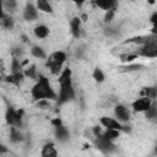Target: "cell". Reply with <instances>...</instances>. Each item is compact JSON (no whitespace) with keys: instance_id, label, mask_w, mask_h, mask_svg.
I'll return each instance as SVG.
<instances>
[{"instance_id":"obj_1","label":"cell","mask_w":157,"mask_h":157,"mask_svg":"<svg viewBox=\"0 0 157 157\" xmlns=\"http://www.w3.org/2000/svg\"><path fill=\"white\" fill-rule=\"evenodd\" d=\"M31 96L34 101H56L58 93L50 85V81L43 74H39L38 80L31 88Z\"/></svg>"},{"instance_id":"obj_2","label":"cell","mask_w":157,"mask_h":157,"mask_svg":"<svg viewBox=\"0 0 157 157\" xmlns=\"http://www.w3.org/2000/svg\"><path fill=\"white\" fill-rule=\"evenodd\" d=\"M66 61V53L63 50L53 52L48 55L45 59V67L53 74V75H60L64 70V64Z\"/></svg>"},{"instance_id":"obj_3","label":"cell","mask_w":157,"mask_h":157,"mask_svg":"<svg viewBox=\"0 0 157 157\" xmlns=\"http://www.w3.org/2000/svg\"><path fill=\"white\" fill-rule=\"evenodd\" d=\"M139 56H144L147 59L157 58V36L153 34V37L144 45L140 47L139 52H136Z\"/></svg>"},{"instance_id":"obj_4","label":"cell","mask_w":157,"mask_h":157,"mask_svg":"<svg viewBox=\"0 0 157 157\" xmlns=\"http://www.w3.org/2000/svg\"><path fill=\"white\" fill-rule=\"evenodd\" d=\"M75 97H76V92H75L74 85L59 86V93H58V99H56L58 105H63L67 102H71L75 99Z\"/></svg>"},{"instance_id":"obj_5","label":"cell","mask_w":157,"mask_h":157,"mask_svg":"<svg viewBox=\"0 0 157 157\" xmlns=\"http://www.w3.org/2000/svg\"><path fill=\"white\" fill-rule=\"evenodd\" d=\"M93 145H94V147L98 150V151H101V152H103V153H113L115 150H117V146H115V144L114 142H112V141H109V140H107V139H104L102 135L101 136H94V139H93Z\"/></svg>"},{"instance_id":"obj_6","label":"cell","mask_w":157,"mask_h":157,"mask_svg":"<svg viewBox=\"0 0 157 157\" xmlns=\"http://www.w3.org/2000/svg\"><path fill=\"white\" fill-rule=\"evenodd\" d=\"M5 118H6V121L10 126H15V128H21L22 126V115H21V112L13 109L12 107H9L6 109V113H5Z\"/></svg>"},{"instance_id":"obj_7","label":"cell","mask_w":157,"mask_h":157,"mask_svg":"<svg viewBox=\"0 0 157 157\" xmlns=\"http://www.w3.org/2000/svg\"><path fill=\"white\" fill-rule=\"evenodd\" d=\"M99 124L105 129H114V130H119V131H129V129H126V126H124L120 121H118L115 118H112V117H107V115L101 117L99 118Z\"/></svg>"},{"instance_id":"obj_8","label":"cell","mask_w":157,"mask_h":157,"mask_svg":"<svg viewBox=\"0 0 157 157\" xmlns=\"http://www.w3.org/2000/svg\"><path fill=\"white\" fill-rule=\"evenodd\" d=\"M153 101H151L150 98H146V97H139L136 98L132 103H131V108L134 112L136 113H145L152 104Z\"/></svg>"},{"instance_id":"obj_9","label":"cell","mask_w":157,"mask_h":157,"mask_svg":"<svg viewBox=\"0 0 157 157\" xmlns=\"http://www.w3.org/2000/svg\"><path fill=\"white\" fill-rule=\"evenodd\" d=\"M114 118L120 121L121 124L124 123H128L129 119H130V110L126 105L124 104H117L114 107Z\"/></svg>"},{"instance_id":"obj_10","label":"cell","mask_w":157,"mask_h":157,"mask_svg":"<svg viewBox=\"0 0 157 157\" xmlns=\"http://www.w3.org/2000/svg\"><path fill=\"white\" fill-rule=\"evenodd\" d=\"M23 18L28 22L34 21L38 18V9L33 2H27L25 9H23V13H22Z\"/></svg>"},{"instance_id":"obj_11","label":"cell","mask_w":157,"mask_h":157,"mask_svg":"<svg viewBox=\"0 0 157 157\" xmlns=\"http://www.w3.org/2000/svg\"><path fill=\"white\" fill-rule=\"evenodd\" d=\"M58 83H59V86H69V85H72V72H71V69L70 67H64V70L59 75Z\"/></svg>"},{"instance_id":"obj_12","label":"cell","mask_w":157,"mask_h":157,"mask_svg":"<svg viewBox=\"0 0 157 157\" xmlns=\"http://www.w3.org/2000/svg\"><path fill=\"white\" fill-rule=\"evenodd\" d=\"M54 135H55L56 140H59L60 142H65L70 139V131L64 124L60 125V126L54 128Z\"/></svg>"},{"instance_id":"obj_13","label":"cell","mask_w":157,"mask_h":157,"mask_svg":"<svg viewBox=\"0 0 157 157\" xmlns=\"http://www.w3.org/2000/svg\"><path fill=\"white\" fill-rule=\"evenodd\" d=\"M70 29L74 38L81 37V17L80 16H75L70 20Z\"/></svg>"},{"instance_id":"obj_14","label":"cell","mask_w":157,"mask_h":157,"mask_svg":"<svg viewBox=\"0 0 157 157\" xmlns=\"http://www.w3.org/2000/svg\"><path fill=\"white\" fill-rule=\"evenodd\" d=\"M139 94H140V97H146V98H150L151 101H156L157 99V85L142 87L140 90Z\"/></svg>"},{"instance_id":"obj_15","label":"cell","mask_w":157,"mask_h":157,"mask_svg":"<svg viewBox=\"0 0 157 157\" xmlns=\"http://www.w3.org/2000/svg\"><path fill=\"white\" fill-rule=\"evenodd\" d=\"M40 157H58V150L53 142H47L40 150Z\"/></svg>"},{"instance_id":"obj_16","label":"cell","mask_w":157,"mask_h":157,"mask_svg":"<svg viewBox=\"0 0 157 157\" xmlns=\"http://www.w3.org/2000/svg\"><path fill=\"white\" fill-rule=\"evenodd\" d=\"M94 5L107 12V11H110V10H115L118 2L114 1V0H97V1H94Z\"/></svg>"},{"instance_id":"obj_17","label":"cell","mask_w":157,"mask_h":157,"mask_svg":"<svg viewBox=\"0 0 157 157\" xmlns=\"http://www.w3.org/2000/svg\"><path fill=\"white\" fill-rule=\"evenodd\" d=\"M33 33L38 39H45L49 36L50 29H49V27L47 25H38V26H36L33 28Z\"/></svg>"},{"instance_id":"obj_18","label":"cell","mask_w":157,"mask_h":157,"mask_svg":"<svg viewBox=\"0 0 157 157\" xmlns=\"http://www.w3.org/2000/svg\"><path fill=\"white\" fill-rule=\"evenodd\" d=\"M25 74H23V71L22 72H18V74H10V75H7L6 76V78H5V81L6 82H9V83H12V85H21L22 82H23V80H25Z\"/></svg>"},{"instance_id":"obj_19","label":"cell","mask_w":157,"mask_h":157,"mask_svg":"<svg viewBox=\"0 0 157 157\" xmlns=\"http://www.w3.org/2000/svg\"><path fill=\"white\" fill-rule=\"evenodd\" d=\"M0 23H1V27L5 28V29H11L13 27V20H12V17L10 15H7L5 11H1Z\"/></svg>"},{"instance_id":"obj_20","label":"cell","mask_w":157,"mask_h":157,"mask_svg":"<svg viewBox=\"0 0 157 157\" xmlns=\"http://www.w3.org/2000/svg\"><path fill=\"white\" fill-rule=\"evenodd\" d=\"M152 37H153V34H150V36H137V37H132V38L126 39L124 43H126V44L128 43H134V44H139L141 47V45L146 44Z\"/></svg>"},{"instance_id":"obj_21","label":"cell","mask_w":157,"mask_h":157,"mask_svg":"<svg viewBox=\"0 0 157 157\" xmlns=\"http://www.w3.org/2000/svg\"><path fill=\"white\" fill-rule=\"evenodd\" d=\"M10 141L12 144H17V142H21L23 141V135L22 132L20 131L18 128H15V126H11L10 128Z\"/></svg>"},{"instance_id":"obj_22","label":"cell","mask_w":157,"mask_h":157,"mask_svg":"<svg viewBox=\"0 0 157 157\" xmlns=\"http://www.w3.org/2000/svg\"><path fill=\"white\" fill-rule=\"evenodd\" d=\"M36 6L38 9V11H42V12H45V13H53V6L49 1L47 0H38L36 2Z\"/></svg>"},{"instance_id":"obj_23","label":"cell","mask_w":157,"mask_h":157,"mask_svg":"<svg viewBox=\"0 0 157 157\" xmlns=\"http://www.w3.org/2000/svg\"><path fill=\"white\" fill-rule=\"evenodd\" d=\"M145 118L147 120H151V121L157 120V102L156 101H153L151 107L145 112Z\"/></svg>"},{"instance_id":"obj_24","label":"cell","mask_w":157,"mask_h":157,"mask_svg":"<svg viewBox=\"0 0 157 157\" xmlns=\"http://www.w3.org/2000/svg\"><path fill=\"white\" fill-rule=\"evenodd\" d=\"M102 136L112 142H114L119 136H120V131L119 130H114V129H105L102 134Z\"/></svg>"},{"instance_id":"obj_25","label":"cell","mask_w":157,"mask_h":157,"mask_svg":"<svg viewBox=\"0 0 157 157\" xmlns=\"http://www.w3.org/2000/svg\"><path fill=\"white\" fill-rule=\"evenodd\" d=\"M31 54H32V56H34L37 59H47L48 58V55L44 52V49L42 47H39V45H33L32 49H31Z\"/></svg>"},{"instance_id":"obj_26","label":"cell","mask_w":157,"mask_h":157,"mask_svg":"<svg viewBox=\"0 0 157 157\" xmlns=\"http://www.w3.org/2000/svg\"><path fill=\"white\" fill-rule=\"evenodd\" d=\"M139 58V55H137V53L136 52H129V53H123V54H120L119 55V59H120V61L121 63H132L135 59H137Z\"/></svg>"},{"instance_id":"obj_27","label":"cell","mask_w":157,"mask_h":157,"mask_svg":"<svg viewBox=\"0 0 157 157\" xmlns=\"http://www.w3.org/2000/svg\"><path fill=\"white\" fill-rule=\"evenodd\" d=\"M23 74H25L26 77L32 78V80H34V81H37V80H38V76H39V74H38V71H37V69H36L34 65H31V66L26 67V69L23 70Z\"/></svg>"},{"instance_id":"obj_28","label":"cell","mask_w":157,"mask_h":157,"mask_svg":"<svg viewBox=\"0 0 157 157\" xmlns=\"http://www.w3.org/2000/svg\"><path fill=\"white\" fill-rule=\"evenodd\" d=\"M10 71H11V74H18V72H22V64L20 63V60H18L16 56H12V59H11Z\"/></svg>"},{"instance_id":"obj_29","label":"cell","mask_w":157,"mask_h":157,"mask_svg":"<svg viewBox=\"0 0 157 157\" xmlns=\"http://www.w3.org/2000/svg\"><path fill=\"white\" fill-rule=\"evenodd\" d=\"M92 78H93L96 82L102 83V82L105 80V75H104V72L102 71V69H99V67H94L93 71H92Z\"/></svg>"},{"instance_id":"obj_30","label":"cell","mask_w":157,"mask_h":157,"mask_svg":"<svg viewBox=\"0 0 157 157\" xmlns=\"http://www.w3.org/2000/svg\"><path fill=\"white\" fill-rule=\"evenodd\" d=\"M142 67H144V65H140V64H131V65H126V66H120V67H119V71H120V72H131V71L141 70Z\"/></svg>"},{"instance_id":"obj_31","label":"cell","mask_w":157,"mask_h":157,"mask_svg":"<svg viewBox=\"0 0 157 157\" xmlns=\"http://www.w3.org/2000/svg\"><path fill=\"white\" fill-rule=\"evenodd\" d=\"M2 6H4V10L15 11L17 7V2L15 0H5V1H2Z\"/></svg>"},{"instance_id":"obj_32","label":"cell","mask_w":157,"mask_h":157,"mask_svg":"<svg viewBox=\"0 0 157 157\" xmlns=\"http://www.w3.org/2000/svg\"><path fill=\"white\" fill-rule=\"evenodd\" d=\"M114 16H115V10H110V11H107L105 12V15H104V23H110L112 22V20L114 18Z\"/></svg>"},{"instance_id":"obj_33","label":"cell","mask_w":157,"mask_h":157,"mask_svg":"<svg viewBox=\"0 0 157 157\" xmlns=\"http://www.w3.org/2000/svg\"><path fill=\"white\" fill-rule=\"evenodd\" d=\"M118 33H119V31L117 28H114V27H107L104 29V34L108 36V37H115Z\"/></svg>"},{"instance_id":"obj_34","label":"cell","mask_w":157,"mask_h":157,"mask_svg":"<svg viewBox=\"0 0 157 157\" xmlns=\"http://www.w3.org/2000/svg\"><path fill=\"white\" fill-rule=\"evenodd\" d=\"M150 22H151V25L153 26V28L157 29V11H155V12L151 15V17H150Z\"/></svg>"},{"instance_id":"obj_35","label":"cell","mask_w":157,"mask_h":157,"mask_svg":"<svg viewBox=\"0 0 157 157\" xmlns=\"http://www.w3.org/2000/svg\"><path fill=\"white\" fill-rule=\"evenodd\" d=\"M50 124H52L54 128H56V126L63 125V121H61V119H59V118H54V119L50 120Z\"/></svg>"},{"instance_id":"obj_36","label":"cell","mask_w":157,"mask_h":157,"mask_svg":"<svg viewBox=\"0 0 157 157\" xmlns=\"http://www.w3.org/2000/svg\"><path fill=\"white\" fill-rule=\"evenodd\" d=\"M4 152H6V148H5V146H1V153H4Z\"/></svg>"},{"instance_id":"obj_37","label":"cell","mask_w":157,"mask_h":157,"mask_svg":"<svg viewBox=\"0 0 157 157\" xmlns=\"http://www.w3.org/2000/svg\"><path fill=\"white\" fill-rule=\"evenodd\" d=\"M155 153H156V155H157V146H156V147H155Z\"/></svg>"}]
</instances>
